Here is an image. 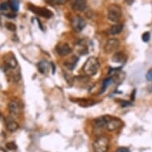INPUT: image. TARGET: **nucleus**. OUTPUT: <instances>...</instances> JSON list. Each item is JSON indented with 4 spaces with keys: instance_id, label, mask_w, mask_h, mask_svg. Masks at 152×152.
<instances>
[{
    "instance_id": "f257e3e1",
    "label": "nucleus",
    "mask_w": 152,
    "mask_h": 152,
    "mask_svg": "<svg viewBox=\"0 0 152 152\" xmlns=\"http://www.w3.org/2000/svg\"><path fill=\"white\" fill-rule=\"evenodd\" d=\"M100 67V63L96 58L92 57L89 58L85 61L84 67H83V72L87 76H93L96 72Z\"/></svg>"
},
{
    "instance_id": "f03ea898",
    "label": "nucleus",
    "mask_w": 152,
    "mask_h": 152,
    "mask_svg": "<svg viewBox=\"0 0 152 152\" xmlns=\"http://www.w3.org/2000/svg\"><path fill=\"white\" fill-rule=\"evenodd\" d=\"M122 16L121 8L118 5L112 4L107 8V18L112 23H117Z\"/></svg>"
},
{
    "instance_id": "7ed1b4c3",
    "label": "nucleus",
    "mask_w": 152,
    "mask_h": 152,
    "mask_svg": "<svg viewBox=\"0 0 152 152\" xmlns=\"http://www.w3.org/2000/svg\"><path fill=\"white\" fill-rule=\"evenodd\" d=\"M93 150L95 152H107L109 148V141L105 136H100L93 142Z\"/></svg>"
},
{
    "instance_id": "20e7f679",
    "label": "nucleus",
    "mask_w": 152,
    "mask_h": 152,
    "mask_svg": "<svg viewBox=\"0 0 152 152\" xmlns=\"http://www.w3.org/2000/svg\"><path fill=\"white\" fill-rule=\"evenodd\" d=\"M105 118V129L110 132L115 131L120 128L122 125V121L118 118L112 117L110 115H104Z\"/></svg>"
},
{
    "instance_id": "39448f33",
    "label": "nucleus",
    "mask_w": 152,
    "mask_h": 152,
    "mask_svg": "<svg viewBox=\"0 0 152 152\" xmlns=\"http://www.w3.org/2000/svg\"><path fill=\"white\" fill-rule=\"evenodd\" d=\"M71 26L75 32L80 33L86 26V22L80 15H75L71 19Z\"/></svg>"
},
{
    "instance_id": "423d86ee",
    "label": "nucleus",
    "mask_w": 152,
    "mask_h": 152,
    "mask_svg": "<svg viewBox=\"0 0 152 152\" xmlns=\"http://www.w3.org/2000/svg\"><path fill=\"white\" fill-rule=\"evenodd\" d=\"M29 9L34 13V14H36V15L45 18H51L53 16L52 11H50V10H48L46 8L38 7L30 5V4L29 5Z\"/></svg>"
},
{
    "instance_id": "0eeeda50",
    "label": "nucleus",
    "mask_w": 152,
    "mask_h": 152,
    "mask_svg": "<svg viewBox=\"0 0 152 152\" xmlns=\"http://www.w3.org/2000/svg\"><path fill=\"white\" fill-rule=\"evenodd\" d=\"M3 61L7 67L10 69H15V68L18 67V61L12 53H9L6 54L3 58Z\"/></svg>"
},
{
    "instance_id": "6e6552de",
    "label": "nucleus",
    "mask_w": 152,
    "mask_h": 152,
    "mask_svg": "<svg viewBox=\"0 0 152 152\" xmlns=\"http://www.w3.org/2000/svg\"><path fill=\"white\" fill-rule=\"evenodd\" d=\"M120 46V42L116 38H111L107 41V42L104 45V51L107 53L113 52L118 49Z\"/></svg>"
},
{
    "instance_id": "1a4fd4ad",
    "label": "nucleus",
    "mask_w": 152,
    "mask_h": 152,
    "mask_svg": "<svg viewBox=\"0 0 152 152\" xmlns=\"http://www.w3.org/2000/svg\"><path fill=\"white\" fill-rule=\"evenodd\" d=\"M57 53L60 56H67L72 53V49L67 43H60L56 46Z\"/></svg>"
},
{
    "instance_id": "9d476101",
    "label": "nucleus",
    "mask_w": 152,
    "mask_h": 152,
    "mask_svg": "<svg viewBox=\"0 0 152 152\" xmlns=\"http://www.w3.org/2000/svg\"><path fill=\"white\" fill-rule=\"evenodd\" d=\"M87 7L86 0H73L72 8L75 11H84Z\"/></svg>"
},
{
    "instance_id": "9b49d317",
    "label": "nucleus",
    "mask_w": 152,
    "mask_h": 152,
    "mask_svg": "<svg viewBox=\"0 0 152 152\" xmlns=\"http://www.w3.org/2000/svg\"><path fill=\"white\" fill-rule=\"evenodd\" d=\"M8 108H9V112L11 116H18L19 115L20 112V107L19 104L17 102H15L14 100L10 101L8 105Z\"/></svg>"
},
{
    "instance_id": "f8f14e48",
    "label": "nucleus",
    "mask_w": 152,
    "mask_h": 152,
    "mask_svg": "<svg viewBox=\"0 0 152 152\" xmlns=\"http://www.w3.org/2000/svg\"><path fill=\"white\" fill-rule=\"evenodd\" d=\"M6 127L7 129L10 132H15L18 129V124L17 122H15V120L12 117H7L6 119Z\"/></svg>"
},
{
    "instance_id": "ddd939ff",
    "label": "nucleus",
    "mask_w": 152,
    "mask_h": 152,
    "mask_svg": "<svg viewBox=\"0 0 152 152\" xmlns=\"http://www.w3.org/2000/svg\"><path fill=\"white\" fill-rule=\"evenodd\" d=\"M126 60H127V56L123 52L115 53L112 58V61L116 63H123Z\"/></svg>"
},
{
    "instance_id": "4468645a",
    "label": "nucleus",
    "mask_w": 152,
    "mask_h": 152,
    "mask_svg": "<svg viewBox=\"0 0 152 152\" xmlns=\"http://www.w3.org/2000/svg\"><path fill=\"white\" fill-rule=\"evenodd\" d=\"M123 28H124V26L121 24H115V25L112 26V27H111L109 32L112 35L119 34L122 32Z\"/></svg>"
},
{
    "instance_id": "2eb2a0df",
    "label": "nucleus",
    "mask_w": 152,
    "mask_h": 152,
    "mask_svg": "<svg viewBox=\"0 0 152 152\" xmlns=\"http://www.w3.org/2000/svg\"><path fill=\"white\" fill-rule=\"evenodd\" d=\"M37 68H38L39 72H42V73H45L48 69L47 62H46L45 61H40V62L38 63Z\"/></svg>"
},
{
    "instance_id": "dca6fc26",
    "label": "nucleus",
    "mask_w": 152,
    "mask_h": 152,
    "mask_svg": "<svg viewBox=\"0 0 152 152\" xmlns=\"http://www.w3.org/2000/svg\"><path fill=\"white\" fill-rule=\"evenodd\" d=\"M9 5L15 12H17L19 9V0H9Z\"/></svg>"
},
{
    "instance_id": "f3484780",
    "label": "nucleus",
    "mask_w": 152,
    "mask_h": 152,
    "mask_svg": "<svg viewBox=\"0 0 152 152\" xmlns=\"http://www.w3.org/2000/svg\"><path fill=\"white\" fill-rule=\"evenodd\" d=\"M112 84V78H107L105 79L102 83V87H101V91H100V93H103V92H105V90L107 89V88L110 85Z\"/></svg>"
},
{
    "instance_id": "a211bd4d",
    "label": "nucleus",
    "mask_w": 152,
    "mask_h": 152,
    "mask_svg": "<svg viewBox=\"0 0 152 152\" xmlns=\"http://www.w3.org/2000/svg\"><path fill=\"white\" fill-rule=\"evenodd\" d=\"M77 58H76V57H72V59L69 61V62H65V65H66V66H68V67L69 68V69H73V68L75 67V65H76V64H77Z\"/></svg>"
},
{
    "instance_id": "6ab92c4d",
    "label": "nucleus",
    "mask_w": 152,
    "mask_h": 152,
    "mask_svg": "<svg viewBox=\"0 0 152 152\" xmlns=\"http://www.w3.org/2000/svg\"><path fill=\"white\" fill-rule=\"evenodd\" d=\"M45 1L51 5H63L67 2V0H45Z\"/></svg>"
},
{
    "instance_id": "aec40b11",
    "label": "nucleus",
    "mask_w": 152,
    "mask_h": 152,
    "mask_svg": "<svg viewBox=\"0 0 152 152\" xmlns=\"http://www.w3.org/2000/svg\"><path fill=\"white\" fill-rule=\"evenodd\" d=\"M6 27L9 30H10V31H12V32L16 30V26H15V24H14L13 23H10V22L6 23Z\"/></svg>"
},
{
    "instance_id": "412c9836",
    "label": "nucleus",
    "mask_w": 152,
    "mask_h": 152,
    "mask_svg": "<svg viewBox=\"0 0 152 152\" xmlns=\"http://www.w3.org/2000/svg\"><path fill=\"white\" fill-rule=\"evenodd\" d=\"M6 147H7V148L8 150H10V151H15V150L17 149V145L13 142H7V145H6Z\"/></svg>"
},
{
    "instance_id": "4be33fe9",
    "label": "nucleus",
    "mask_w": 152,
    "mask_h": 152,
    "mask_svg": "<svg viewBox=\"0 0 152 152\" xmlns=\"http://www.w3.org/2000/svg\"><path fill=\"white\" fill-rule=\"evenodd\" d=\"M9 8H10L9 3L4 2V3H2L0 4V10H7Z\"/></svg>"
},
{
    "instance_id": "5701e85b",
    "label": "nucleus",
    "mask_w": 152,
    "mask_h": 152,
    "mask_svg": "<svg viewBox=\"0 0 152 152\" xmlns=\"http://www.w3.org/2000/svg\"><path fill=\"white\" fill-rule=\"evenodd\" d=\"M150 37H151V35H150L149 32H145L142 36V41L145 42H147L150 40Z\"/></svg>"
},
{
    "instance_id": "b1692460",
    "label": "nucleus",
    "mask_w": 152,
    "mask_h": 152,
    "mask_svg": "<svg viewBox=\"0 0 152 152\" xmlns=\"http://www.w3.org/2000/svg\"><path fill=\"white\" fill-rule=\"evenodd\" d=\"M116 152H131L130 150L127 147H120L119 149L116 151Z\"/></svg>"
},
{
    "instance_id": "393cba45",
    "label": "nucleus",
    "mask_w": 152,
    "mask_h": 152,
    "mask_svg": "<svg viewBox=\"0 0 152 152\" xmlns=\"http://www.w3.org/2000/svg\"><path fill=\"white\" fill-rule=\"evenodd\" d=\"M146 77H147V79L148 80H152V69L148 71V72H147V75H146Z\"/></svg>"
},
{
    "instance_id": "a878e982",
    "label": "nucleus",
    "mask_w": 152,
    "mask_h": 152,
    "mask_svg": "<svg viewBox=\"0 0 152 152\" xmlns=\"http://www.w3.org/2000/svg\"><path fill=\"white\" fill-rule=\"evenodd\" d=\"M126 1H127V2H129V0H126ZM131 1H132V2L133 0H131Z\"/></svg>"
},
{
    "instance_id": "bb28decb",
    "label": "nucleus",
    "mask_w": 152,
    "mask_h": 152,
    "mask_svg": "<svg viewBox=\"0 0 152 152\" xmlns=\"http://www.w3.org/2000/svg\"><path fill=\"white\" fill-rule=\"evenodd\" d=\"M0 25H1V20H0Z\"/></svg>"
}]
</instances>
